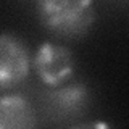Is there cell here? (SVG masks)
Listing matches in <instances>:
<instances>
[{
	"label": "cell",
	"instance_id": "obj_2",
	"mask_svg": "<svg viewBox=\"0 0 129 129\" xmlns=\"http://www.w3.org/2000/svg\"><path fill=\"white\" fill-rule=\"evenodd\" d=\"M90 103L92 94L86 84H61L44 94L40 111L48 124H68L86 115Z\"/></svg>",
	"mask_w": 129,
	"mask_h": 129
},
{
	"label": "cell",
	"instance_id": "obj_1",
	"mask_svg": "<svg viewBox=\"0 0 129 129\" xmlns=\"http://www.w3.org/2000/svg\"><path fill=\"white\" fill-rule=\"evenodd\" d=\"M36 13L50 34L63 39H81L97 18L94 0H36Z\"/></svg>",
	"mask_w": 129,
	"mask_h": 129
},
{
	"label": "cell",
	"instance_id": "obj_5",
	"mask_svg": "<svg viewBox=\"0 0 129 129\" xmlns=\"http://www.w3.org/2000/svg\"><path fill=\"white\" fill-rule=\"evenodd\" d=\"M37 124V113L26 97L0 92V129H31Z\"/></svg>",
	"mask_w": 129,
	"mask_h": 129
},
{
	"label": "cell",
	"instance_id": "obj_3",
	"mask_svg": "<svg viewBox=\"0 0 129 129\" xmlns=\"http://www.w3.org/2000/svg\"><path fill=\"white\" fill-rule=\"evenodd\" d=\"M32 66L29 48L18 36L0 32V92L18 87Z\"/></svg>",
	"mask_w": 129,
	"mask_h": 129
},
{
	"label": "cell",
	"instance_id": "obj_4",
	"mask_svg": "<svg viewBox=\"0 0 129 129\" xmlns=\"http://www.w3.org/2000/svg\"><path fill=\"white\" fill-rule=\"evenodd\" d=\"M32 66L37 78L48 87L66 84L76 71V61L70 48L55 42L40 44L32 56Z\"/></svg>",
	"mask_w": 129,
	"mask_h": 129
}]
</instances>
